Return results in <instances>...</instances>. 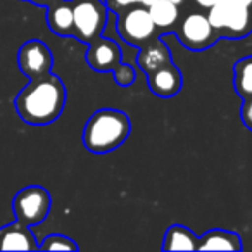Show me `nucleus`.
Segmentation results:
<instances>
[{
	"label": "nucleus",
	"instance_id": "9d476101",
	"mask_svg": "<svg viewBox=\"0 0 252 252\" xmlns=\"http://www.w3.org/2000/svg\"><path fill=\"white\" fill-rule=\"evenodd\" d=\"M40 244L33 235L32 226L19 223L18 220L0 228V251H36Z\"/></svg>",
	"mask_w": 252,
	"mask_h": 252
},
{
	"label": "nucleus",
	"instance_id": "bb28decb",
	"mask_svg": "<svg viewBox=\"0 0 252 252\" xmlns=\"http://www.w3.org/2000/svg\"><path fill=\"white\" fill-rule=\"evenodd\" d=\"M69 2H73V0H69Z\"/></svg>",
	"mask_w": 252,
	"mask_h": 252
},
{
	"label": "nucleus",
	"instance_id": "0eeeda50",
	"mask_svg": "<svg viewBox=\"0 0 252 252\" xmlns=\"http://www.w3.org/2000/svg\"><path fill=\"white\" fill-rule=\"evenodd\" d=\"M18 66L30 80L42 78L52 73L54 56L50 49L40 40H28L21 45L18 52Z\"/></svg>",
	"mask_w": 252,
	"mask_h": 252
},
{
	"label": "nucleus",
	"instance_id": "aec40b11",
	"mask_svg": "<svg viewBox=\"0 0 252 252\" xmlns=\"http://www.w3.org/2000/svg\"><path fill=\"white\" fill-rule=\"evenodd\" d=\"M240 116H242L244 125L252 131V95L247 98H244V104H242V109H240Z\"/></svg>",
	"mask_w": 252,
	"mask_h": 252
},
{
	"label": "nucleus",
	"instance_id": "39448f33",
	"mask_svg": "<svg viewBox=\"0 0 252 252\" xmlns=\"http://www.w3.org/2000/svg\"><path fill=\"white\" fill-rule=\"evenodd\" d=\"M74 35L90 43L98 38L107 21V5L102 0H73Z\"/></svg>",
	"mask_w": 252,
	"mask_h": 252
},
{
	"label": "nucleus",
	"instance_id": "2eb2a0df",
	"mask_svg": "<svg viewBox=\"0 0 252 252\" xmlns=\"http://www.w3.org/2000/svg\"><path fill=\"white\" fill-rule=\"evenodd\" d=\"M197 242L199 237L192 230L182 224H173L166 231L162 249L164 251H197Z\"/></svg>",
	"mask_w": 252,
	"mask_h": 252
},
{
	"label": "nucleus",
	"instance_id": "ddd939ff",
	"mask_svg": "<svg viewBox=\"0 0 252 252\" xmlns=\"http://www.w3.org/2000/svg\"><path fill=\"white\" fill-rule=\"evenodd\" d=\"M137 61L138 66L145 73H151V71L171 63V52L162 43V40H149L145 45L140 47V54H138Z\"/></svg>",
	"mask_w": 252,
	"mask_h": 252
},
{
	"label": "nucleus",
	"instance_id": "a211bd4d",
	"mask_svg": "<svg viewBox=\"0 0 252 252\" xmlns=\"http://www.w3.org/2000/svg\"><path fill=\"white\" fill-rule=\"evenodd\" d=\"M42 251H78V244L73 238L66 237V235L54 233L47 235L43 242L40 244Z\"/></svg>",
	"mask_w": 252,
	"mask_h": 252
},
{
	"label": "nucleus",
	"instance_id": "412c9836",
	"mask_svg": "<svg viewBox=\"0 0 252 252\" xmlns=\"http://www.w3.org/2000/svg\"><path fill=\"white\" fill-rule=\"evenodd\" d=\"M138 0H112V4L119 9H126V7H131V5H137Z\"/></svg>",
	"mask_w": 252,
	"mask_h": 252
},
{
	"label": "nucleus",
	"instance_id": "f3484780",
	"mask_svg": "<svg viewBox=\"0 0 252 252\" xmlns=\"http://www.w3.org/2000/svg\"><path fill=\"white\" fill-rule=\"evenodd\" d=\"M235 90L242 98L252 95V56L240 59L235 64Z\"/></svg>",
	"mask_w": 252,
	"mask_h": 252
},
{
	"label": "nucleus",
	"instance_id": "20e7f679",
	"mask_svg": "<svg viewBox=\"0 0 252 252\" xmlns=\"http://www.w3.org/2000/svg\"><path fill=\"white\" fill-rule=\"evenodd\" d=\"M207 19L216 32H224L228 36H244L252 28L251 9L235 4L231 0H220L207 9Z\"/></svg>",
	"mask_w": 252,
	"mask_h": 252
},
{
	"label": "nucleus",
	"instance_id": "a878e982",
	"mask_svg": "<svg viewBox=\"0 0 252 252\" xmlns=\"http://www.w3.org/2000/svg\"><path fill=\"white\" fill-rule=\"evenodd\" d=\"M173 4H176V5H180V4H183V2H185V0H171Z\"/></svg>",
	"mask_w": 252,
	"mask_h": 252
},
{
	"label": "nucleus",
	"instance_id": "4be33fe9",
	"mask_svg": "<svg viewBox=\"0 0 252 252\" xmlns=\"http://www.w3.org/2000/svg\"><path fill=\"white\" fill-rule=\"evenodd\" d=\"M216 2H220V0H195V4L197 5H200L202 9H209V7H213Z\"/></svg>",
	"mask_w": 252,
	"mask_h": 252
},
{
	"label": "nucleus",
	"instance_id": "9b49d317",
	"mask_svg": "<svg viewBox=\"0 0 252 252\" xmlns=\"http://www.w3.org/2000/svg\"><path fill=\"white\" fill-rule=\"evenodd\" d=\"M147 81L151 90L162 98L176 95L182 88V73L173 63H168L158 69L147 73Z\"/></svg>",
	"mask_w": 252,
	"mask_h": 252
},
{
	"label": "nucleus",
	"instance_id": "dca6fc26",
	"mask_svg": "<svg viewBox=\"0 0 252 252\" xmlns=\"http://www.w3.org/2000/svg\"><path fill=\"white\" fill-rule=\"evenodd\" d=\"M147 9L156 28H161V30L171 28L180 18L178 5L173 4L171 0H156L154 4Z\"/></svg>",
	"mask_w": 252,
	"mask_h": 252
},
{
	"label": "nucleus",
	"instance_id": "5701e85b",
	"mask_svg": "<svg viewBox=\"0 0 252 252\" xmlns=\"http://www.w3.org/2000/svg\"><path fill=\"white\" fill-rule=\"evenodd\" d=\"M235 4H240V5H245V7L252 9V0H231Z\"/></svg>",
	"mask_w": 252,
	"mask_h": 252
},
{
	"label": "nucleus",
	"instance_id": "6e6552de",
	"mask_svg": "<svg viewBox=\"0 0 252 252\" xmlns=\"http://www.w3.org/2000/svg\"><path fill=\"white\" fill-rule=\"evenodd\" d=\"M180 42L190 50H204L216 40V30L202 12H190L176 30Z\"/></svg>",
	"mask_w": 252,
	"mask_h": 252
},
{
	"label": "nucleus",
	"instance_id": "6ab92c4d",
	"mask_svg": "<svg viewBox=\"0 0 252 252\" xmlns=\"http://www.w3.org/2000/svg\"><path fill=\"white\" fill-rule=\"evenodd\" d=\"M112 76H114V80L118 81L121 87H128V85H131L135 81V69L131 66H126V64H119L116 69H112Z\"/></svg>",
	"mask_w": 252,
	"mask_h": 252
},
{
	"label": "nucleus",
	"instance_id": "393cba45",
	"mask_svg": "<svg viewBox=\"0 0 252 252\" xmlns=\"http://www.w3.org/2000/svg\"><path fill=\"white\" fill-rule=\"evenodd\" d=\"M30 2H33V4H36V5H49L54 0H30Z\"/></svg>",
	"mask_w": 252,
	"mask_h": 252
},
{
	"label": "nucleus",
	"instance_id": "b1692460",
	"mask_svg": "<svg viewBox=\"0 0 252 252\" xmlns=\"http://www.w3.org/2000/svg\"><path fill=\"white\" fill-rule=\"evenodd\" d=\"M154 2H156V0H138L137 4L138 5H144V7H151V5L154 4Z\"/></svg>",
	"mask_w": 252,
	"mask_h": 252
},
{
	"label": "nucleus",
	"instance_id": "4468645a",
	"mask_svg": "<svg viewBox=\"0 0 252 252\" xmlns=\"http://www.w3.org/2000/svg\"><path fill=\"white\" fill-rule=\"evenodd\" d=\"M240 237L226 230H209L197 242V251H240Z\"/></svg>",
	"mask_w": 252,
	"mask_h": 252
},
{
	"label": "nucleus",
	"instance_id": "f03ea898",
	"mask_svg": "<svg viewBox=\"0 0 252 252\" xmlns=\"http://www.w3.org/2000/svg\"><path fill=\"white\" fill-rule=\"evenodd\" d=\"M131 133L130 118L119 109H98L83 128V145L94 154L118 149Z\"/></svg>",
	"mask_w": 252,
	"mask_h": 252
},
{
	"label": "nucleus",
	"instance_id": "423d86ee",
	"mask_svg": "<svg viewBox=\"0 0 252 252\" xmlns=\"http://www.w3.org/2000/svg\"><path fill=\"white\" fill-rule=\"evenodd\" d=\"M118 32L130 45L142 47L156 35V25L149 14V9L137 4L121 12L118 19Z\"/></svg>",
	"mask_w": 252,
	"mask_h": 252
},
{
	"label": "nucleus",
	"instance_id": "f257e3e1",
	"mask_svg": "<svg viewBox=\"0 0 252 252\" xmlns=\"http://www.w3.org/2000/svg\"><path fill=\"white\" fill-rule=\"evenodd\" d=\"M66 98L67 94L63 80L49 73L42 78L30 80V83L16 95L14 107L25 123L43 126L54 123L63 114Z\"/></svg>",
	"mask_w": 252,
	"mask_h": 252
},
{
	"label": "nucleus",
	"instance_id": "f8f14e48",
	"mask_svg": "<svg viewBox=\"0 0 252 252\" xmlns=\"http://www.w3.org/2000/svg\"><path fill=\"white\" fill-rule=\"evenodd\" d=\"M47 25L50 32H54L56 35H74L73 4L69 0H54L47 5Z\"/></svg>",
	"mask_w": 252,
	"mask_h": 252
},
{
	"label": "nucleus",
	"instance_id": "1a4fd4ad",
	"mask_svg": "<svg viewBox=\"0 0 252 252\" xmlns=\"http://www.w3.org/2000/svg\"><path fill=\"white\" fill-rule=\"evenodd\" d=\"M87 63L94 71L105 73L112 71L121 64V52L119 47L112 40L107 38H95L90 42L87 50Z\"/></svg>",
	"mask_w": 252,
	"mask_h": 252
},
{
	"label": "nucleus",
	"instance_id": "7ed1b4c3",
	"mask_svg": "<svg viewBox=\"0 0 252 252\" xmlns=\"http://www.w3.org/2000/svg\"><path fill=\"white\" fill-rule=\"evenodd\" d=\"M50 204H52V197L49 190L40 185H28L14 195L12 211L19 223L33 228L43 223V220L49 216Z\"/></svg>",
	"mask_w": 252,
	"mask_h": 252
}]
</instances>
